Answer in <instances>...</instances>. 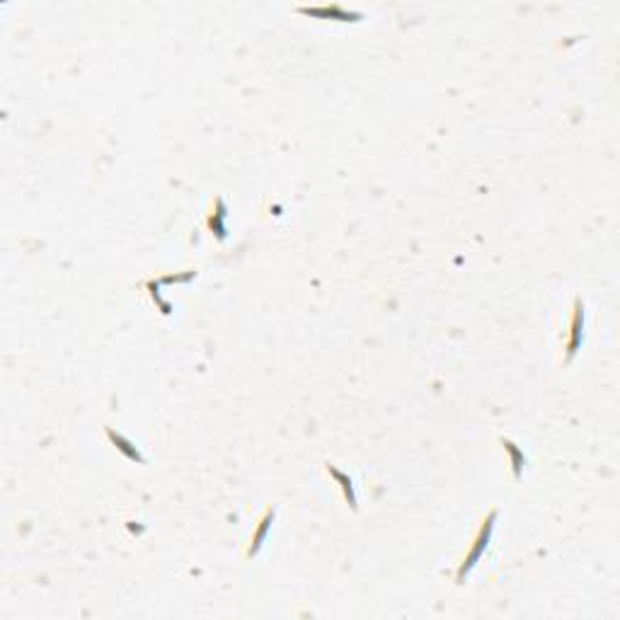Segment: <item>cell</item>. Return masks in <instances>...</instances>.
I'll return each mask as SVG.
<instances>
[{"mask_svg":"<svg viewBox=\"0 0 620 620\" xmlns=\"http://www.w3.org/2000/svg\"><path fill=\"white\" fill-rule=\"evenodd\" d=\"M584 322H587L584 300L575 298V308H572V317H570V339H567V346H565V361L567 363L579 354V349H582V344H584Z\"/></svg>","mask_w":620,"mask_h":620,"instance_id":"obj_2","label":"cell"},{"mask_svg":"<svg viewBox=\"0 0 620 620\" xmlns=\"http://www.w3.org/2000/svg\"><path fill=\"white\" fill-rule=\"evenodd\" d=\"M216 211L211 213V216H208V221H206V225H208V230H211L213 235H216V240L218 242H223L225 240V218H228V208H225V201L221 199V196H218L216 199Z\"/></svg>","mask_w":620,"mask_h":620,"instance_id":"obj_6","label":"cell"},{"mask_svg":"<svg viewBox=\"0 0 620 620\" xmlns=\"http://www.w3.org/2000/svg\"><path fill=\"white\" fill-rule=\"evenodd\" d=\"M107 439L114 444V449H117L124 458H129V461H133V463H146V458H143L141 451H138L124 434H119V432H114L112 427H107Z\"/></svg>","mask_w":620,"mask_h":620,"instance_id":"obj_5","label":"cell"},{"mask_svg":"<svg viewBox=\"0 0 620 620\" xmlns=\"http://www.w3.org/2000/svg\"><path fill=\"white\" fill-rule=\"evenodd\" d=\"M274 517H276V509L274 507H269L266 509V512L262 514V519H259V524H257V529H254V533H252V538H250V546H247V558H254V555L259 553V550L264 548V541H266V536H269V531H271V524H274Z\"/></svg>","mask_w":620,"mask_h":620,"instance_id":"obj_3","label":"cell"},{"mask_svg":"<svg viewBox=\"0 0 620 620\" xmlns=\"http://www.w3.org/2000/svg\"><path fill=\"white\" fill-rule=\"evenodd\" d=\"M325 470H327V475L329 478L334 480V483L339 485V490H342V497H344V502L349 504L351 509H354L356 512V507H359V500H356V490H354V480L349 478V475L346 473H342L339 468H334L332 463H327L325 466Z\"/></svg>","mask_w":620,"mask_h":620,"instance_id":"obj_4","label":"cell"},{"mask_svg":"<svg viewBox=\"0 0 620 620\" xmlns=\"http://www.w3.org/2000/svg\"><path fill=\"white\" fill-rule=\"evenodd\" d=\"M300 15H310V17H332V20L339 22H359L361 15L359 13H346L342 8H300Z\"/></svg>","mask_w":620,"mask_h":620,"instance_id":"obj_7","label":"cell"},{"mask_svg":"<svg viewBox=\"0 0 620 620\" xmlns=\"http://www.w3.org/2000/svg\"><path fill=\"white\" fill-rule=\"evenodd\" d=\"M502 446H504V451H507V453H509V461H512L514 480H521V475H524V466H526V453H524V449H519V446L514 444L512 439H504V436H502Z\"/></svg>","mask_w":620,"mask_h":620,"instance_id":"obj_8","label":"cell"},{"mask_svg":"<svg viewBox=\"0 0 620 620\" xmlns=\"http://www.w3.org/2000/svg\"><path fill=\"white\" fill-rule=\"evenodd\" d=\"M497 509H492V512L485 517V521L480 524V531L475 533L473 538V546L470 550L466 553V558H463V562L458 565V572H456V584H463L466 582V577L470 575V572L478 567V562L483 560V555L487 553L490 548V541H492V533H495V524H497Z\"/></svg>","mask_w":620,"mask_h":620,"instance_id":"obj_1","label":"cell"}]
</instances>
